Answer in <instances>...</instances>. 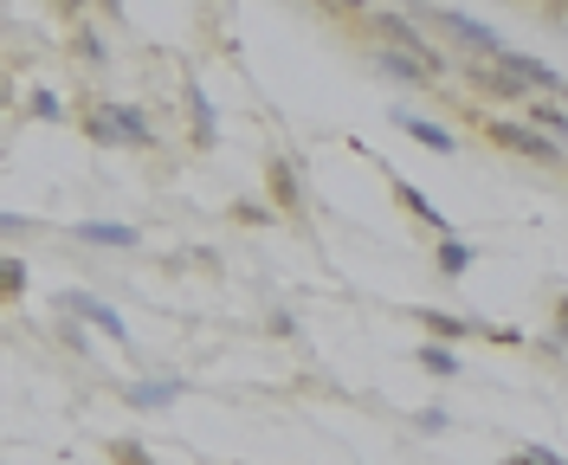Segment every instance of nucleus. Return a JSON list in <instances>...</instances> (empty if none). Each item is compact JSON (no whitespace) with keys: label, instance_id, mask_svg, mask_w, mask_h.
Here are the masks:
<instances>
[{"label":"nucleus","instance_id":"f257e3e1","mask_svg":"<svg viewBox=\"0 0 568 465\" xmlns=\"http://www.w3.org/2000/svg\"><path fill=\"white\" fill-rule=\"evenodd\" d=\"M362 27L382 39L388 52H407V59H420V65H426L433 78H446V52H439V46H433V39L420 33V20H414V13H394V7H368V13H362Z\"/></svg>","mask_w":568,"mask_h":465},{"label":"nucleus","instance_id":"f03ea898","mask_svg":"<svg viewBox=\"0 0 568 465\" xmlns=\"http://www.w3.org/2000/svg\"><path fill=\"white\" fill-rule=\"evenodd\" d=\"M84 137L104 149H149L155 143V123H149L142 104H98L84 117Z\"/></svg>","mask_w":568,"mask_h":465},{"label":"nucleus","instance_id":"7ed1b4c3","mask_svg":"<svg viewBox=\"0 0 568 465\" xmlns=\"http://www.w3.org/2000/svg\"><path fill=\"white\" fill-rule=\"evenodd\" d=\"M414 20H426V27H446V39L471 52V65H491L497 52H504L497 27H491V20H478V13H459V7H426V13H414Z\"/></svg>","mask_w":568,"mask_h":465},{"label":"nucleus","instance_id":"20e7f679","mask_svg":"<svg viewBox=\"0 0 568 465\" xmlns=\"http://www.w3.org/2000/svg\"><path fill=\"white\" fill-rule=\"evenodd\" d=\"M485 137H491L497 149H510V155H524V162H542V169H562L568 162V149L549 143V137H542L536 123H524V117H491Z\"/></svg>","mask_w":568,"mask_h":465},{"label":"nucleus","instance_id":"39448f33","mask_svg":"<svg viewBox=\"0 0 568 465\" xmlns=\"http://www.w3.org/2000/svg\"><path fill=\"white\" fill-rule=\"evenodd\" d=\"M59 311H65L71 323H84V330H98V336H110V343H130V323L116 317V304H104V297H91V291H59Z\"/></svg>","mask_w":568,"mask_h":465},{"label":"nucleus","instance_id":"423d86ee","mask_svg":"<svg viewBox=\"0 0 568 465\" xmlns=\"http://www.w3.org/2000/svg\"><path fill=\"white\" fill-rule=\"evenodd\" d=\"M491 65L510 78L524 98H530V91H556V98H562V72H556V65H542V59H530V52H517V46H504Z\"/></svg>","mask_w":568,"mask_h":465},{"label":"nucleus","instance_id":"0eeeda50","mask_svg":"<svg viewBox=\"0 0 568 465\" xmlns=\"http://www.w3.org/2000/svg\"><path fill=\"white\" fill-rule=\"evenodd\" d=\"M265 194L284 214H304V169L291 155H265Z\"/></svg>","mask_w":568,"mask_h":465},{"label":"nucleus","instance_id":"6e6552de","mask_svg":"<svg viewBox=\"0 0 568 465\" xmlns=\"http://www.w3.org/2000/svg\"><path fill=\"white\" fill-rule=\"evenodd\" d=\"M181 104H187V143H194V149H213V143H220V110H213V98L194 84V78L181 84Z\"/></svg>","mask_w":568,"mask_h":465},{"label":"nucleus","instance_id":"1a4fd4ad","mask_svg":"<svg viewBox=\"0 0 568 465\" xmlns=\"http://www.w3.org/2000/svg\"><path fill=\"white\" fill-rule=\"evenodd\" d=\"M394 123L414 137L420 149H433V155H459V137L446 130V123H433V117H414V110H394Z\"/></svg>","mask_w":568,"mask_h":465},{"label":"nucleus","instance_id":"9d476101","mask_svg":"<svg viewBox=\"0 0 568 465\" xmlns=\"http://www.w3.org/2000/svg\"><path fill=\"white\" fill-rule=\"evenodd\" d=\"M465 84H471L478 98H497V104H530V98H524L510 78L497 72V65H465Z\"/></svg>","mask_w":568,"mask_h":465},{"label":"nucleus","instance_id":"9b49d317","mask_svg":"<svg viewBox=\"0 0 568 465\" xmlns=\"http://www.w3.org/2000/svg\"><path fill=\"white\" fill-rule=\"evenodd\" d=\"M71 240H84V246H136L142 233L136 226H123V220H78Z\"/></svg>","mask_w":568,"mask_h":465},{"label":"nucleus","instance_id":"f8f14e48","mask_svg":"<svg viewBox=\"0 0 568 465\" xmlns=\"http://www.w3.org/2000/svg\"><path fill=\"white\" fill-rule=\"evenodd\" d=\"M394 201H400V208H407V214H414V220H426V226H433L439 240H453V220L439 214V208L426 201V194H420V188H414V181H394Z\"/></svg>","mask_w":568,"mask_h":465},{"label":"nucleus","instance_id":"ddd939ff","mask_svg":"<svg viewBox=\"0 0 568 465\" xmlns=\"http://www.w3.org/2000/svg\"><path fill=\"white\" fill-rule=\"evenodd\" d=\"M524 123H536L549 143H568V104H556V98H530L524 104Z\"/></svg>","mask_w":568,"mask_h":465},{"label":"nucleus","instance_id":"4468645a","mask_svg":"<svg viewBox=\"0 0 568 465\" xmlns=\"http://www.w3.org/2000/svg\"><path fill=\"white\" fill-rule=\"evenodd\" d=\"M375 65H382L394 84H420V91H426V84H439V78L426 72L420 59H407V52H388V46H375Z\"/></svg>","mask_w":568,"mask_h":465},{"label":"nucleus","instance_id":"2eb2a0df","mask_svg":"<svg viewBox=\"0 0 568 465\" xmlns=\"http://www.w3.org/2000/svg\"><path fill=\"white\" fill-rule=\"evenodd\" d=\"M175 394H181V382H175V375H162V382H130V388H123V401L149 414V407H169Z\"/></svg>","mask_w":568,"mask_h":465},{"label":"nucleus","instance_id":"dca6fc26","mask_svg":"<svg viewBox=\"0 0 568 465\" xmlns=\"http://www.w3.org/2000/svg\"><path fill=\"white\" fill-rule=\"evenodd\" d=\"M420 330H426V336H446V343H459V336H471L478 323H471V317H453V311H433V304H420Z\"/></svg>","mask_w":568,"mask_h":465},{"label":"nucleus","instance_id":"f3484780","mask_svg":"<svg viewBox=\"0 0 568 465\" xmlns=\"http://www.w3.org/2000/svg\"><path fill=\"white\" fill-rule=\"evenodd\" d=\"M433 265H439V279H465L471 272V240H439V252H433Z\"/></svg>","mask_w":568,"mask_h":465},{"label":"nucleus","instance_id":"a211bd4d","mask_svg":"<svg viewBox=\"0 0 568 465\" xmlns=\"http://www.w3.org/2000/svg\"><path fill=\"white\" fill-rule=\"evenodd\" d=\"M420 368L426 375H439V382H453V375H459V356H453L446 343H420Z\"/></svg>","mask_w":568,"mask_h":465},{"label":"nucleus","instance_id":"6ab92c4d","mask_svg":"<svg viewBox=\"0 0 568 465\" xmlns=\"http://www.w3.org/2000/svg\"><path fill=\"white\" fill-rule=\"evenodd\" d=\"M13 297H27V265L13 252H0V304H13Z\"/></svg>","mask_w":568,"mask_h":465},{"label":"nucleus","instance_id":"aec40b11","mask_svg":"<svg viewBox=\"0 0 568 465\" xmlns=\"http://www.w3.org/2000/svg\"><path fill=\"white\" fill-rule=\"evenodd\" d=\"M27 110H33L39 123H59V117H65V104H59V91H45V84H39L33 98H27Z\"/></svg>","mask_w":568,"mask_h":465},{"label":"nucleus","instance_id":"412c9836","mask_svg":"<svg viewBox=\"0 0 568 465\" xmlns=\"http://www.w3.org/2000/svg\"><path fill=\"white\" fill-rule=\"evenodd\" d=\"M110 465H155L142 453V439H110Z\"/></svg>","mask_w":568,"mask_h":465},{"label":"nucleus","instance_id":"4be33fe9","mask_svg":"<svg viewBox=\"0 0 568 465\" xmlns=\"http://www.w3.org/2000/svg\"><path fill=\"white\" fill-rule=\"evenodd\" d=\"M504 465H568V459H562V453H549V446H517Z\"/></svg>","mask_w":568,"mask_h":465},{"label":"nucleus","instance_id":"5701e85b","mask_svg":"<svg viewBox=\"0 0 568 465\" xmlns=\"http://www.w3.org/2000/svg\"><path fill=\"white\" fill-rule=\"evenodd\" d=\"M59 343H65V350H71V356H84V350H91V336H84V323H59Z\"/></svg>","mask_w":568,"mask_h":465},{"label":"nucleus","instance_id":"b1692460","mask_svg":"<svg viewBox=\"0 0 568 465\" xmlns=\"http://www.w3.org/2000/svg\"><path fill=\"white\" fill-rule=\"evenodd\" d=\"M78 59H91V65H104V39L91 33V27H78Z\"/></svg>","mask_w":568,"mask_h":465},{"label":"nucleus","instance_id":"393cba45","mask_svg":"<svg viewBox=\"0 0 568 465\" xmlns=\"http://www.w3.org/2000/svg\"><path fill=\"white\" fill-rule=\"evenodd\" d=\"M453 427V414L446 407H420V433H446Z\"/></svg>","mask_w":568,"mask_h":465},{"label":"nucleus","instance_id":"a878e982","mask_svg":"<svg viewBox=\"0 0 568 465\" xmlns=\"http://www.w3.org/2000/svg\"><path fill=\"white\" fill-rule=\"evenodd\" d=\"M233 220H252V226H258V220H272V208H258V201H240V208H233Z\"/></svg>","mask_w":568,"mask_h":465},{"label":"nucleus","instance_id":"bb28decb","mask_svg":"<svg viewBox=\"0 0 568 465\" xmlns=\"http://www.w3.org/2000/svg\"><path fill=\"white\" fill-rule=\"evenodd\" d=\"M549 350H568V297L556 304V343H549Z\"/></svg>","mask_w":568,"mask_h":465},{"label":"nucleus","instance_id":"cd10ccee","mask_svg":"<svg viewBox=\"0 0 568 465\" xmlns=\"http://www.w3.org/2000/svg\"><path fill=\"white\" fill-rule=\"evenodd\" d=\"M27 226H33L27 214H7V208H0V233H27Z\"/></svg>","mask_w":568,"mask_h":465},{"label":"nucleus","instance_id":"c85d7f7f","mask_svg":"<svg viewBox=\"0 0 568 465\" xmlns=\"http://www.w3.org/2000/svg\"><path fill=\"white\" fill-rule=\"evenodd\" d=\"M562 104H568V84H562Z\"/></svg>","mask_w":568,"mask_h":465},{"label":"nucleus","instance_id":"c756f323","mask_svg":"<svg viewBox=\"0 0 568 465\" xmlns=\"http://www.w3.org/2000/svg\"><path fill=\"white\" fill-rule=\"evenodd\" d=\"M0 104H7V91H0Z\"/></svg>","mask_w":568,"mask_h":465}]
</instances>
